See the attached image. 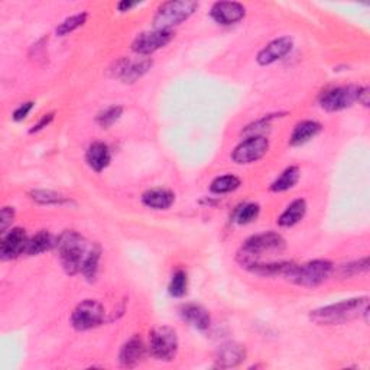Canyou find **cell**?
I'll use <instances>...</instances> for the list:
<instances>
[{"mask_svg":"<svg viewBox=\"0 0 370 370\" xmlns=\"http://www.w3.org/2000/svg\"><path fill=\"white\" fill-rule=\"evenodd\" d=\"M55 248L58 250V258L65 272L68 275L80 274L90 252L87 240L74 230H65L56 237Z\"/></svg>","mask_w":370,"mask_h":370,"instance_id":"obj_2","label":"cell"},{"mask_svg":"<svg viewBox=\"0 0 370 370\" xmlns=\"http://www.w3.org/2000/svg\"><path fill=\"white\" fill-rule=\"evenodd\" d=\"M55 241H56V239H54V236L50 232L41 230L35 236L30 237V240H28L25 254L35 256V254L48 252L52 248H55Z\"/></svg>","mask_w":370,"mask_h":370,"instance_id":"obj_22","label":"cell"},{"mask_svg":"<svg viewBox=\"0 0 370 370\" xmlns=\"http://www.w3.org/2000/svg\"><path fill=\"white\" fill-rule=\"evenodd\" d=\"M367 269H369V258H363L360 261H356V262L341 266V274H343L345 276H353L362 272H367Z\"/></svg>","mask_w":370,"mask_h":370,"instance_id":"obj_31","label":"cell"},{"mask_svg":"<svg viewBox=\"0 0 370 370\" xmlns=\"http://www.w3.org/2000/svg\"><path fill=\"white\" fill-rule=\"evenodd\" d=\"M246 15V8L239 2H217L213 5L210 17L216 23L229 26L240 22Z\"/></svg>","mask_w":370,"mask_h":370,"instance_id":"obj_12","label":"cell"},{"mask_svg":"<svg viewBox=\"0 0 370 370\" xmlns=\"http://www.w3.org/2000/svg\"><path fill=\"white\" fill-rule=\"evenodd\" d=\"M179 314L184 321H187L190 325H193L194 329L206 331L210 329L211 325V317L208 314V311L203 308L202 305L197 304H185L181 307Z\"/></svg>","mask_w":370,"mask_h":370,"instance_id":"obj_17","label":"cell"},{"mask_svg":"<svg viewBox=\"0 0 370 370\" xmlns=\"http://www.w3.org/2000/svg\"><path fill=\"white\" fill-rule=\"evenodd\" d=\"M198 9V3L193 0H171L162 3L155 13L153 28L161 31H171V28L187 21Z\"/></svg>","mask_w":370,"mask_h":370,"instance_id":"obj_5","label":"cell"},{"mask_svg":"<svg viewBox=\"0 0 370 370\" xmlns=\"http://www.w3.org/2000/svg\"><path fill=\"white\" fill-rule=\"evenodd\" d=\"M307 213V203L303 198H298V200H294L287 210L282 213L278 219V224L281 227H292L295 224L300 223Z\"/></svg>","mask_w":370,"mask_h":370,"instance_id":"obj_21","label":"cell"},{"mask_svg":"<svg viewBox=\"0 0 370 370\" xmlns=\"http://www.w3.org/2000/svg\"><path fill=\"white\" fill-rule=\"evenodd\" d=\"M358 89L353 85H343V87H334L323 93L320 105L325 111H340L345 110L358 100Z\"/></svg>","mask_w":370,"mask_h":370,"instance_id":"obj_9","label":"cell"},{"mask_svg":"<svg viewBox=\"0 0 370 370\" xmlns=\"http://www.w3.org/2000/svg\"><path fill=\"white\" fill-rule=\"evenodd\" d=\"M188 290V275L184 269H177L169 282V295L174 298H182Z\"/></svg>","mask_w":370,"mask_h":370,"instance_id":"obj_25","label":"cell"},{"mask_svg":"<svg viewBox=\"0 0 370 370\" xmlns=\"http://www.w3.org/2000/svg\"><path fill=\"white\" fill-rule=\"evenodd\" d=\"M173 31L153 30L149 32L139 34L132 42V51L139 55H151L158 50L166 47L173 41Z\"/></svg>","mask_w":370,"mask_h":370,"instance_id":"obj_10","label":"cell"},{"mask_svg":"<svg viewBox=\"0 0 370 370\" xmlns=\"http://www.w3.org/2000/svg\"><path fill=\"white\" fill-rule=\"evenodd\" d=\"M85 161H87L89 166L96 173H102L111 161L109 146L103 144V142H93L87 152H85Z\"/></svg>","mask_w":370,"mask_h":370,"instance_id":"obj_18","label":"cell"},{"mask_svg":"<svg viewBox=\"0 0 370 370\" xmlns=\"http://www.w3.org/2000/svg\"><path fill=\"white\" fill-rule=\"evenodd\" d=\"M152 60L149 58H140L136 61H131V60H120L116 64V69H115V77L120 78L123 83H135L139 78L144 77L148 71L152 68Z\"/></svg>","mask_w":370,"mask_h":370,"instance_id":"obj_13","label":"cell"},{"mask_svg":"<svg viewBox=\"0 0 370 370\" xmlns=\"http://www.w3.org/2000/svg\"><path fill=\"white\" fill-rule=\"evenodd\" d=\"M13 219H15V208L3 207L2 211H0V230H2V235L8 232V229L12 226Z\"/></svg>","mask_w":370,"mask_h":370,"instance_id":"obj_32","label":"cell"},{"mask_svg":"<svg viewBox=\"0 0 370 370\" xmlns=\"http://www.w3.org/2000/svg\"><path fill=\"white\" fill-rule=\"evenodd\" d=\"M54 116H55L54 113H48V115L42 116L41 120H39L36 124L32 126V129L30 131V133H35V132H39V131H42V129H45V127L54 120Z\"/></svg>","mask_w":370,"mask_h":370,"instance_id":"obj_34","label":"cell"},{"mask_svg":"<svg viewBox=\"0 0 370 370\" xmlns=\"http://www.w3.org/2000/svg\"><path fill=\"white\" fill-rule=\"evenodd\" d=\"M32 109H34V103L32 102H28V103L21 105L15 111H13V120L21 122V120L26 119V116L30 115Z\"/></svg>","mask_w":370,"mask_h":370,"instance_id":"obj_33","label":"cell"},{"mask_svg":"<svg viewBox=\"0 0 370 370\" xmlns=\"http://www.w3.org/2000/svg\"><path fill=\"white\" fill-rule=\"evenodd\" d=\"M268 151L269 140L266 136H249L235 148L232 160L239 165H248L263 158Z\"/></svg>","mask_w":370,"mask_h":370,"instance_id":"obj_8","label":"cell"},{"mask_svg":"<svg viewBox=\"0 0 370 370\" xmlns=\"http://www.w3.org/2000/svg\"><path fill=\"white\" fill-rule=\"evenodd\" d=\"M246 359V349L239 343L221 345L216 353V364L223 369L236 367Z\"/></svg>","mask_w":370,"mask_h":370,"instance_id":"obj_16","label":"cell"},{"mask_svg":"<svg viewBox=\"0 0 370 370\" xmlns=\"http://www.w3.org/2000/svg\"><path fill=\"white\" fill-rule=\"evenodd\" d=\"M285 249V240L275 232H265L249 237L237 253V262L249 269L261 263L266 253H281Z\"/></svg>","mask_w":370,"mask_h":370,"instance_id":"obj_3","label":"cell"},{"mask_svg":"<svg viewBox=\"0 0 370 370\" xmlns=\"http://www.w3.org/2000/svg\"><path fill=\"white\" fill-rule=\"evenodd\" d=\"M123 115V107L122 106H110L106 110H103L102 113H98L97 115V123L103 129H107V127L115 124Z\"/></svg>","mask_w":370,"mask_h":370,"instance_id":"obj_30","label":"cell"},{"mask_svg":"<svg viewBox=\"0 0 370 370\" xmlns=\"http://www.w3.org/2000/svg\"><path fill=\"white\" fill-rule=\"evenodd\" d=\"M98 262H100V249L98 248H93L87 258H85L83 268H81V274L85 276V279L89 281H94L98 272Z\"/></svg>","mask_w":370,"mask_h":370,"instance_id":"obj_27","label":"cell"},{"mask_svg":"<svg viewBox=\"0 0 370 370\" xmlns=\"http://www.w3.org/2000/svg\"><path fill=\"white\" fill-rule=\"evenodd\" d=\"M358 100L364 107H369V103H370V90H369V87H359L358 89Z\"/></svg>","mask_w":370,"mask_h":370,"instance_id":"obj_35","label":"cell"},{"mask_svg":"<svg viewBox=\"0 0 370 370\" xmlns=\"http://www.w3.org/2000/svg\"><path fill=\"white\" fill-rule=\"evenodd\" d=\"M301 177V171L298 166H290L281 174L279 178H276L272 185H270V191L274 193H283L287 190H291L294 185L298 182Z\"/></svg>","mask_w":370,"mask_h":370,"instance_id":"obj_23","label":"cell"},{"mask_svg":"<svg viewBox=\"0 0 370 370\" xmlns=\"http://www.w3.org/2000/svg\"><path fill=\"white\" fill-rule=\"evenodd\" d=\"M138 3H133V2H126V0H124V2H120L119 5H118V9L120 10V12H127V10H131L132 8H135Z\"/></svg>","mask_w":370,"mask_h":370,"instance_id":"obj_36","label":"cell"},{"mask_svg":"<svg viewBox=\"0 0 370 370\" xmlns=\"http://www.w3.org/2000/svg\"><path fill=\"white\" fill-rule=\"evenodd\" d=\"M360 316H369V300L367 296L353 298L337 304L325 305L309 312V320L317 325H340L350 323Z\"/></svg>","mask_w":370,"mask_h":370,"instance_id":"obj_1","label":"cell"},{"mask_svg":"<svg viewBox=\"0 0 370 370\" xmlns=\"http://www.w3.org/2000/svg\"><path fill=\"white\" fill-rule=\"evenodd\" d=\"M31 198L41 206H63V204L69 203L68 198H65L64 195L54 193V191H45V190L32 191Z\"/></svg>","mask_w":370,"mask_h":370,"instance_id":"obj_26","label":"cell"},{"mask_svg":"<svg viewBox=\"0 0 370 370\" xmlns=\"http://www.w3.org/2000/svg\"><path fill=\"white\" fill-rule=\"evenodd\" d=\"M145 354H146V346L144 343V340H142L140 336H133L122 346L119 353V362L122 367L131 369L144 360Z\"/></svg>","mask_w":370,"mask_h":370,"instance_id":"obj_15","label":"cell"},{"mask_svg":"<svg viewBox=\"0 0 370 370\" xmlns=\"http://www.w3.org/2000/svg\"><path fill=\"white\" fill-rule=\"evenodd\" d=\"M294 42L291 38L288 36H282L278 39H274L272 42H269V44L259 51L258 54V64L259 65H270L279 60H282L283 56H287L291 50H292Z\"/></svg>","mask_w":370,"mask_h":370,"instance_id":"obj_14","label":"cell"},{"mask_svg":"<svg viewBox=\"0 0 370 370\" xmlns=\"http://www.w3.org/2000/svg\"><path fill=\"white\" fill-rule=\"evenodd\" d=\"M259 215H261L259 204L248 203L245 206H241L240 208H237L236 215H235V221L237 224H249L258 219Z\"/></svg>","mask_w":370,"mask_h":370,"instance_id":"obj_29","label":"cell"},{"mask_svg":"<svg viewBox=\"0 0 370 370\" xmlns=\"http://www.w3.org/2000/svg\"><path fill=\"white\" fill-rule=\"evenodd\" d=\"M149 353L155 359L171 362L178 353V336L174 329L168 325L155 327L149 333Z\"/></svg>","mask_w":370,"mask_h":370,"instance_id":"obj_6","label":"cell"},{"mask_svg":"<svg viewBox=\"0 0 370 370\" xmlns=\"http://www.w3.org/2000/svg\"><path fill=\"white\" fill-rule=\"evenodd\" d=\"M87 18H89V15L85 12H81V13H77V15H74V17L67 18L63 23H60L58 28H56V35L65 36L71 32H74L76 30H78V28H81L85 23Z\"/></svg>","mask_w":370,"mask_h":370,"instance_id":"obj_28","label":"cell"},{"mask_svg":"<svg viewBox=\"0 0 370 370\" xmlns=\"http://www.w3.org/2000/svg\"><path fill=\"white\" fill-rule=\"evenodd\" d=\"M240 184L241 181L239 177L227 174V175L217 177L215 181H213L210 185V190L215 194H227V193L237 190L240 187Z\"/></svg>","mask_w":370,"mask_h":370,"instance_id":"obj_24","label":"cell"},{"mask_svg":"<svg viewBox=\"0 0 370 370\" xmlns=\"http://www.w3.org/2000/svg\"><path fill=\"white\" fill-rule=\"evenodd\" d=\"M28 240L30 237H28L25 229H21V227H13V229L5 232L2 235V240H0V258L3 261L17 259L18 256L26 252Z\"/></svg>","mask_w":370,"mask_h":370,"instance_id":"obj_11","label":"cell"},{"mask_svg":"<svg viewBox=\"0 0 370 370\" xmlns=\"http://www.w3.org/2000/svg\"><path fill=\"white\" fill-rule=\"evenodd\" d=\"M175 202V194L165 188H153L142 195V203L152 210H168Z\"/></svg>","mask_w":370,"mask_h":370,"instance_id":"obj_19","label":"cell"},{"mask_svg":"<svg viewBox=\"0 0 370 370\" xmlns=\"http://www.w3.org/2000/svg\"><path fill=\"white\" fill-rule=\"evenodd\" d=\"M320 132H321V124L318 122H314V120L300 122L292 131L290 144L292 146H301L307 144V142H309L311 139H314Z\"/></svg>","mask_w":370,"mask_h":370,"instance_id":"obj_20","label":"cell"},{"mask_svg":"<svg viewBox=\"0 0 370 370\" xmlns=\"http://www.w3.org/2000/svg\"><path fill=\"white\" fill-rule=\"evenodd\" d=\"M333 269L334 266L330 261L317 259L304 265H292L285 278L296 283V285L314 288L321 285L324 281L330 278V275L333 274Z\"/></svg>","mask_w":370,"mask_h":370,"instance_id":"obj_4","label":"cell"},{"mask_svg":"<svg viewBox=\"0 0 370 370\" xmlns=\"http://www.w3.org/2000/svg\"><path fill=\"white\" fill-rule=\"evenodd\" d=\"M105 307L96 300H84L71 314V325L77 331H87L100 325L105 321Z\"/></svg>","mask_w":370,"mask_h":370,"instance_id":"obj_7","label":"cell"}]
</instances>
